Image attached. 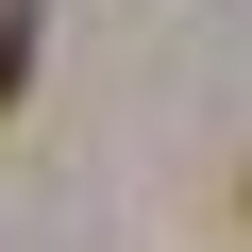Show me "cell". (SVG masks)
Wrapping results in <instances>:
<instances>
[{
    "label": "cell",
    "instance_id": "6da1fadb",
    "mask_svg": "<svg viewBox=\"0 0 252 252\" xmlns=\"http://www.w3.org/2000/svg\"><path fill=\"white\" fill-rule=\"evenodd\" d=\"M17 67H34V0H0V101H17Z\"/></svg>",
    "mask_w": 252,
    "mask_h": 252
}]
</instances>
